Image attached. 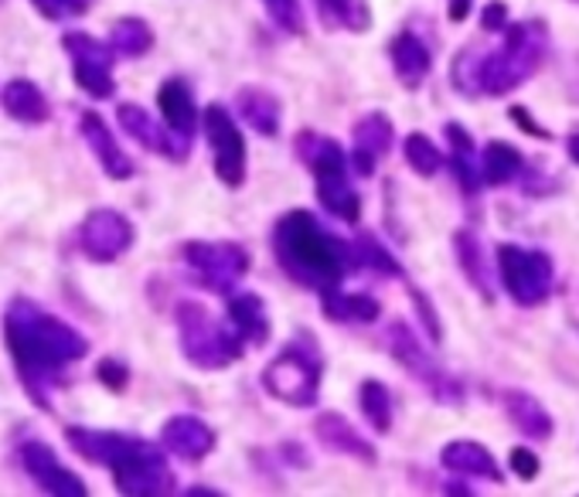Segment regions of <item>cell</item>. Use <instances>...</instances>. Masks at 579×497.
Returning <instances> with one entry per match:
<instances>
[{
	"label": "cell",
	"mask_w": 579,
	"mask_h": 497,
	"mask_svg": "<svg viewBox=\"0 0 579 497\" xmlns=\"http://www.w3.org/2000/svg\"><path fill=\"white\" fill-rule=\"evenodd\" d=\"M498 276L518 307H542L553 296V259L542 248H526L515 242L498 245Z\"/></svg>",
	"instance_id": "cell-8"
},
{
	"label": "cell",
	"mask_w": 579,
	"mask_h": 497,
	"mask_svg": "<svg viewBox=\"0 0 579 497\" xmlns=\"http://www.w3.org/2000/svg\"><path fill=\"white\" fill-rule=\"evenodd\" d=\"M69 447L89 463H102L113 471L117 490L130 497H160L174 490V474L154 444L123 433H106V429H86L72 426L65 433Z\"/></svg>",
	"instance_id": "cell-4"
},
{
	"label": "cell",
	"mask_w": 579,
	"mask_h": 497,
	"mask_svg": "<svg viewBox=\"0 0 579 497\" xmlns=\"http://www.w3.org/2000/svg\"><path fill=\"white\" fill-rule=\"evenodd\" d=\"M502 405L508 412V420L518 426V433H526L529 439H548L556 429L553 416L542 409V402L529 392H521V389H505L502 392Z\"/></svg>",
	"instance_id": "cell-23"
},
{
	"label": "cell",
	"mask_w": 579,
	"mask_h": 497,
	"mask_svg": "<svg viewBox=\"0 0 579 497\" xmlns=\"http://www.w3.org/2000/svg\"><path fill=\"white\" fill-rule=\"evenodd\" d=\"M548 51V27L532 17L505 27V45L491 54L460 51L450 65V82L460 96H508L539 72Z\"/></svg>",
	"instance_id": "cell-2"
},
{
	"label": "cell",
	"mask_w": 579,
	"mask_h": 497,
	"mask_svg": "<svg viewBox=\"0 0 579 497\" xmlns=\"http://www.w3.org/2000/svg\"><path fill=\"white\" fill-rule=\"evenodd\" d=\"M439 463L460 477H484L491 484H505V471L498 466V460H494L491 450L478 444V439H454V444H447L444 453H439Z\"/></svg>",
	"instance_id": "cell-19"
},
{
	"label": "cell",
	"mask_w": 579,
	"mask_h": 497,
	"mask_svg": "<svg viewBox=\"0 0 579 497\" xmlns=\"http://www.w3.org/2000/svg\"><path fill=\"white\" fill-rule=\"evenodd\" d=\"M266 14L273 17V24L280 27L287 35H303V11L300 0H263Z\"/></svg>",
	"instance_id": "cell-36"
},
{
	"label": "cell",
	"mask_w": 579,
	"mask_h": 497,
	"mask_svg": "<svg viewBox=\"0 0 579 497\" xmlns=\"http://www.w3.org/2000/svg\"><path fill=\"white\" fill-rule=\"evenodd\" d=\"M157 106H160V117L168 123V130L191 144V133H195V123H198V109H195V96H191L188 82L184 78L164 82L157 93Z\"/></svg>",
	"instance_id": "cell-22"
},
{
	"label": "cell",
	"mask_w": 579,
	"mask_h": 497,
	"mask_svg": "<svg viewBox=\"0 0 579 497\" xmlns=\"http://www.w3.org/2000/svg\"><path fill=\"white\" fill-rule=\"evenodd\" d=\"M566 147H569V157H572V163L579 168V126H572V133H569V141H566Z\"/></svg>",
	"instance_id": "cell-44"
},
{
	"label": "cell",
	"mask_w": 579,
	"mask_h": 497,
	"mask_svg": "<svg viewBox=\"0 0 579 497\" xmlns=\"http://www.w3.org/2000/svg\"><path fill=\"white\" fill-rule=\"evenodd\" d=\"M314 433L321 439V447L330 450V453L354 457V460H362V463H375V457H378L375 447L341 416V412H324V416H317Z\"/></svg>",
	"instance_id": "cell-21"
},
{
	"label": "cell",
	"mask_w": 579,
	"mask_h": 497,
	"mask_svg": "<svg viewBox=\"0 0 579 497\" xmlns=\"http://www.w3.org/2000/svg\"><path fill=\"white\" fill-rule=\"evenodd\" d=\"M32 4H35L45 17L62 21V17H69V14H82V11L93 4V0H32Z\"/></svg>",
	"instance_id": "cell-37"
},
{
	"label": "cell",
	"mask_w": 579,
	"mask_h": 497,
	"mask_svg": "<svg viewBox=\"0 0 579 497\" xmlns=\"http://www.w3.org/2000/svg\"><path fill=\"white\" fill-rule=\"evenodd\" d=\"M409 296H412V303H417V307H420V317H423V324H426V330H430V338H433V341L439 344V338H444V330H439V324H436L439 317L433 314V307H430V300H426V296H423V293H420L417 287H412V290H409Z\"/></svg>",
	"instance_id": "cell-41"
},
{
	"label": "cell",
	"mask_w": 579,
	"mask_h": 497,
	"mask_svg": "<svg viewBox=\"0 0 579 497\" xmlns=\"http://www.w3.org/2000/svg\"><path fill=\"white\" fill-rule=\"evenodd\" d=\"M96 375H99V381H102V385H109V389H117V392L123 389V385H126V378H130L126 365L113 362V357H106V362H99Z\"/></svg>",
	"instance_id": "cell-39"
},
{
	"label": "cell",
	"mask_w": 579,
	"mask_h": 497,
	"mask_svg": "<svg viewBox=\"0 0 579 497\" xmlns=\"http://www.w3.org/2000/svg\"><path fill=\"white\" fill-rule=\"evenodd\" d=\"M402 154H406V163L420 178H436L439 168H444V150H439L426 133H409L406 144H402Z\"/></svg>",
	"instance_id": "cell-35"
},
{
	"label": "cell",
	"mask_w": 579,
	"mask_h": 497,
	"mask_svg": "<svg viewBox=\"0 0 579 497\" xmlns=\"http://www.w3.org/2000/svg\"><path fill=\"white\" fill-rule=\"evenodd\" d=\"M481 171H484V181L502 187V184H511L521 178L526 171V157H521L518 147H511L508 141H491L481 154Z\"/></svg>",
	"instance_id": "cell-30"
},
{
	"label": "cell",
	"mask_w": 579,
	"mask_h": 497,
	"mask_svg": "<svg viewBox=\"0 0 579 497\" xmlns=\"http://www.w3.org/2000/svg\"><path fill=\"white\" fill-rule=\"evenodd\" d=\"M389 62H393L396 78L402 82L406 89H420L426 82V75L433 72L430 48L423 45V38L417 32H409V27L389 41Z\"/></svg>",
	"instance_id": "cell-18"
},
{
	"label": "cell",
	"mask_w": 579,
	"mask_h": 497,
	"mask_svg": "<svg viewBox=\"0 0 579 497\" xmlns=\"http://www.w3.org/2000/svg\"><path fill=\"white\" fill-rule=\"evenodd\" d=\"M553 184H556L553 178H545L542 171H529V168L518 178V187L526 191V195H548V191H556Z\"/></svg>",
	"instance_id": "cell-40"
},
{
	"label": "cell",
	"mask_w": 579,
	"mask_h": 497,
	"mask_svg": "<svg viewBox=\"0 0 579 497\" xmlns=\"http://www.w3.org/2000/svg\"><path fill=\"white\" fill-rule=\"evenodd\" d=\"M160 444L168 447L174 457L198 463V460H205L215 450L218 436L198 416H171L168 423H164V429H160Z\"/></svg>",
	"instance_id": "cell-17"
},
{
	"label": "cell",
	"mask_w": 579,
	"mask_h": 497,
	"mask_svg": "<svg viewBox=\"0 0 579 497\" xmlns=\"http://www.w3.org/2000/svg\"><path fill=\"white\" fill-rule=\"evenodd\" d=\"M117 120H120V126L126 130V136H133L136 144L141 147H147V150H154V154H164V157H171V160H184L188 157V150H191V144L188 141H181V136H174L171 130H168V123H157L144 106H136V102H123L120 109H117Z\"/></svg>",
	"instance_id": "cell-15"
},
{
	"label": "cell",
	"mask_w": 579,
	"mask_h": 497,
	"mask_svg": "<svg viewBox=\"0 0 579 497\" xmlns=\"http://www.w3.org/2000/svg\"><path fill=\"white\" fill-rule=\"evenodd\" d=\"M314 8L330 32H351L362 35L372 27V11L365 0H314Z\"/></svg>",
	"instance_id": "cell-29"
},
{
	"label": "cell",
	"mask_w": 579,
	"mask_h": 497,
	"mask_svg": "<svg viewBox=\"0 0 579 497\" xmlns=\"http://www.w3.org/2000/svg\"><path fill=\"white\" fill-rule=\"evenodd\" d=\"M229 320L239 330V338L253 348H263L269 341V314L266 303L256 293H236L229 296Z\"/></svg>",
	"instance_id": "cell-26"
},
{
	"label": "cell",
	"mask_w": 579,
	"mask_h": 497,
	"mask_svg": "<svg viewBox=\"0 0 579 497\" xmlns=\"http://www.w3.org/2000/svg\"><path fill=\"white\" fill-rule=\"evenodd\" d=\"M178 338H181L184 357L202 372L229 368L245 351V341L239 338V330L226 327L218 317H212L198 300L178 303Z\"/></svg>",
	"instance_id": "cell-7"
},
{
	"label": "cell",
	"mask_w": 579,
	"mask_h": 497,
	"mask_svg": "<svg viewBox=\"0 0 579 497\" xmlns=\"http://www.w3.org/2000/svg\"><path fill=\"white\" fill-rule=\"evenodd\" d=\"M484 21V32H505L508 27V8L502 4V0H494V4H487L484 8V14H481Z\"/></svg>",
	"instance_id": "cell-42"
},
{
	"label": "cell",
	"mask_w": 579,
	"mask_h": 497,
	"mask_svg": "<svg viewBox=\"0 0 579 497\" xmlns=\"http://www.w3.org/2000/svg\"><path fill=\"white\" fill-rule=\"evenodd\" d=\"M511 120L526 126L532 136H539V141H548V136H553V133H548V130H542V126H539V123L529 117V109H526V106H511Z\"/></svg>",
	"instance_id": "cell-43"
},
{
	"label": "cell",
	"mask_w": 579,
	"mask_h": 497,
	"mask_svg": "<svg viewBox=\"0 0 579 497\" xmlns=\"http://www.w3.org/2000/svg\"><path fill=\"white\" fill-rule=\"evenodd\" d=\"M239 113L260 136H277L280 133V120H284L280 99L273 93H266V89H260V86L239 93Z\"/></svg>",
	"instance_id": "cell-28"
},
{
	"label": "cell",
	"mask_w": 579,
	"mask_h": 497,
	"mask_svg": "<svg viewBox=\"0 0 579 497\" xmlns=\"http://www.w3.org/2000/svg\"><path fill=\"white\" fill-rule=\"evenodd\" d=\"M69 59H72V75L79 82V89H86L93 99H109L117 89L113 82V62L117 51L113 45H102L99 38L86 35V32H69L62 38Z\"/></svg>",
	"instance_id": "cell-12"
},
{
	"label": "cell",
	"mask_w": 579,
	"mask_h": 497,
	"mask_svg": "<svg viewBox=\"0 0 579 497\" xmlns=\"http://www.w3.org/2000/svg\"><path fill=\"white\" fill-rule=\"evenodd\" d=\"M324 354L311 335H297L273 362L263 368V389L293 409H311L321 399Z\"/></svg>",
	"instance_id": "cell-6"
},
{
	"label": "cell",
	"mask_w": 579,
	"mask_h": 497,
	"mask_svg": "<svg viewBox=\"0 0 579 497\" xmlns=\"http://www.w3.org/2000/svg\"><path fill=\"white\" fill-rule=\"evenodd\" d=\"M109 45L123 59H141L154 48V32L144 17H120L113 32H109Z\"/></svg>",
	"instance_id": "cell-32"
},
{
	"label": "cell",
	"mask_w": 579,
	"mask_h": 497,
	"mask_svg": "<svg viewBox=\"0 0 579 497\" xmlns=\"http://www.w3.org/2000/svg\"><path fill=\"white\" fill-rule=\"evenodd\" d=\"M508 460H511V471H515L521 481H535V477H539V457H535L532 450L515 447Z\"/></svg>",
	"instance_id": "cell-38"
},
{
	"label": "cell",
	"mask_w": 579,
	"mask_h": 497,
	"mask_svg": "<svg viewBox=\"0 0 579 497\" xmlns=\"http://www.w3.org/2000/svg\"><path fill=\"white\" fill-rule=\"evenodd\" d=\"M385 341H389V354L396 357V362L417 378L423 389L444 405H457L463 399V389L460 381L454 375H447L444 368H439L433 362V354L420 344V338L412 335V327L406 320H393L389 330H385Z\"/></svg>",
	"instance_id": "cell-9"
},
{
	"label": "cell",
	"mask_w": 579,
	"mask_h": 497,
	"mask_svg": "<svg viewBox=\"0 0 579 497\" xmlns=\"http://www.w3.org/2000/svg\"><path fill=\"white\" fill-rule=\"evenodd\" d=\"M205 136H208V147H212V160H215V174L226 187H242L245 184V141H242V130L236 126L232 113L222 102H212L205 109Z\"/></svg>",
	"instance_id": "cell-11"
},
{
	"label": "cell",
	"mask_w": 579,
	"mask_h": 497,
	"mask_svg": "<svg viewBox=\"0 0 579 497\" xmlns=\"http://www.w3.org/2000/svg\"><path fill=\"white\" fill-rule=\"evenodd\" d=\"M273 253L293 283L327 293L341 287L351 259V245L330 235L311 211L293 208L273 229Z\"/></svg>",
	"instance_id": "cell-3"
},
{
	"label": "cell",
	"mask_w": 579,
	"mask_h": 497,
	"mask_svg": "<svg viewBox=\"0 0 579 497\" xmlns=\"http://www.w3.org/2000/svg\"><path fill=\"white\" fill-rule=\"evenodd\" d=\"M351 259H354L358 266H365V269L378 272V276H389V280L402 276V266L396 263V256H393L389 248H385L372 232L358 235V242L351 245Z\"/></svg>",
	"instance_id": "cell-34"
},
{
	"label": "cell",
	"mask_w": 579,
	"mask_h": 497,
	"mask_svg": "<svg viewBox=\"0 0 579 497\" xmlns=\"http://www.w3.org/2000/svg\"><path fill=\"white\" fill-rule=\"evenodd\" d=\"M181 256L202 287L215 293H236V283L250 272V253L239 242H188Z\"/></svg>",
	"instance_id": "cell-10"
},
{
	"label": "cell",
	"mask_w": 579,
	"mask_h": 497,
	"mask_svg": "<svg viewBox=\"0 0 579 497\" xmlns=\"http://www.w3.org/2000/svg\"><path fill=\"white\" fill-rule=\"evenodd\" d=\"M358 402H362V412H365V420L372 423L375 433L393 429V396L378 378L362 381V389H358Z\"/></svg>",
	"instance_id": "cell-33"
},
{
	"label": "cell",
	"mask_w": 579,
	"mask_h": 497,
	"mask_svg": "<svg viewBox=\"0 0 579 497\" xmlns=\"http://www.w3.org/2000/svg\"><path fill=\"white\" fill-rule=\"evenodd\" d=\"M21 466L27 474L35 477V484L48 494H59V497H86V484H82L79 474H72L69 466L59 463L51 447H45L41 439H27V444L17 450Z\"/></svg>",
	"instance_id": "cell-14"
},
{
	"label": "cell",
	"mask_w": 579,
	"mask_h": 497,
	"mask_svg": "<svg viewBox=\"0 0 579 497\" xmlns=\"http://www.w3.org/2000/svg\"><path fill=\"white\" fill-rule=\"evenodd\" d=\"M293 150L300 157V163H307L314 171L317 181V202L341 218V222L354 226L358 218H362V198H358V191L348 181V157L341 150L338 141H330V136H321L314 130H303L297 133Z\"/></svg>",
	"instance_id": "cell-5"
},
{
	"label": "cell",
	"mask_w": 579,
	"mask_h": 497,
	"mask_svg": "<svg viewBox=\"0 0 579 497\" xmlns=\"http://www.w3.org/2000/svg\"><path fill=\"white\" fill-rule=\"evenodd\" d=\"M0 106H4V113L17 123H27V126H38L51 117L48 109V99L45 93L35 86V82L27 78H14L4 86V93H0Z\"/></svg>",
	"instance_id": "cell-25"
},
{
	"label": "cell",
	"mask_w": 579,
	"mask_h": 497,
	"mask_svg": "<svg viewBox=\"0 0 579 497\" xmlns=\"http://www.w3.org/2000/svg\"><path fill=\"white\" fill-rule=\"evenodd\" d=\"M82 136H86V144L93 147L99 168L113 178V181H126L133 178V160L123 154V147L117 144L113 130L106 126V120L99 113H82Z\"/></svg>",
	"instance_id": "cell-20"
},
{
	"label": "cell",
	"mask_w": 579,
	"mask_h": 497,
	"mask_svg": "<svg viewBox=\"0 0 579 497\" xmlns=\"http://www.w3.org/2000/svg\"><path fill=\"white\" fill-rule=\"evenodd\" d=\"M467 11H471V0H450V17L454 21L467 17Z\"/></svg>",
	"instance_id": "cell-45"
},
{
	"label": "cell",
	"mask_w": 579,
	"mask_h": 497,
	"mask_svg": "<svg viewBox=\"0 0 579 497\" xmlns=\"http://www.w3.org/2000/svg\"><path fill=\"white\" fill-rule=\"evenodd\" d=\"M454 248H457V259H460V269L467 276V283H474V290L484 296V300H494V287H491V266L484 263V253H481V242L471 235V232H457L454 235Z\"/></svg>",
	"instance_id": "cell-31"
},
{
	"label": "cell",
	"mask_w": 579,
	"mask_h": 497,
	"mask_svg": "<svg viewBox=\"0 0 579 497\" xmlns=\"http://www.w3.org/2000/svg\"><path fill=\"white\" fill-rule=\"evenodd\" d=\"M79 245L93 263H113L133 245V226L113 208H96L79 226Z\"/></svg>",
	"instance_id": "cell-13"
},
{
	"label": "cell",
	"mask_w": 579,
	"mask_h": 497,
	"mask_svg": "<svg viewBox=\"0 0 579 497\" xmlns=\"http://www.w3.org/2000/svg\"><path fill=\"white\" fill-rule=\"evenodd\" d=\"M321 311L330 320H338V324H372L382 314L375 296H369V293H341L338 287L321 293Z\"/></svg>",
	"instance_id": "cell-27"
},
{
	"label": "cell",
	"mask_w": 579,
	"mask_h": 497,
	"mask_svg": "<svg viewBox=\"0 0 579 497\" xmlns=\"http://www.w3.org/2000/svg\"><path fill=\"white\" fill-rule=\"evenodd\" d=\"M447 144H450V163H454V174L457 184L463 187V195H478L484 171H481V157L474 150V136L467 133L460 123H447Z\"/></svg>",
	"instance_id": "cell-24"
},
{
	"label": "cell",
	"mask_w": 579,
	"mask_h": 497,
	"mask_svg": "<svg viewBox=\"0 0 579 497\" xmlns=\"http://www.w3.org/2000/svg\"><path fill=\"white\" fill-rule=\"evenodd\" d=\"M354 150H351V168L358 178H372L378 160L393 147V120L385 113H365L354 123Z\"/></svg>",
	"instance_id": "cell-16"
},
{
	"label": "cell",
	"mask_w": 579,
	"mask_h": 497,
	"mask_svg": "<svg viewBox=\"0 0 579 497\" xmlns=\"http://www.w3.org/2000/svg\"><path fill=\"white\" fill-rule=\"evenodd\" d=\"M4 338L24 389L35 396L38 405H48L51 385L62 378V372L86 357L89 341L79 330L55 314L41 311L35 300H11L4 317Z\"/></svg>",
	"instance_id": "cell-1"
}]
</instances>
